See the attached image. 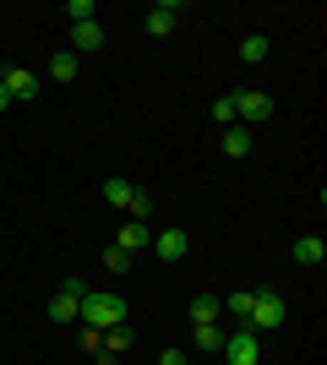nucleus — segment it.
Masks as SVG:
<instances>
[{"label":"nucleus","mask_w":327,"mask_h":365,"mask_svg":"<svg viewBox=\"0 0 327 365\" xmlns=\"http://www.w3.org/2000/svg\"><path fill=\"white\" fill-rule=\"evenodd\" d=\"M224 153H229V158H246L251 153V125H224Z\"/></svg>","instance_id":"nucleus-12"},{"label":"nucleus","mask_w":327,"mask_h":365,"mask_svg":"<svg viewBox=\"0 0 327 365\" xmlns=\"http://www.w3.org/2000/svg\"><path fill=\"white\" fill-rule=\"evenodd\" d=\"M322 257H327L322 235H300V240H295V262H300V267H322Z\"/></svg>","instance_id":"nucleus-10"},{"label":"nucleus","mask_w":327,"mask_h":365,"mask_svg":"<svg viewBox=\"0 0 327 365\" xmlns=\"http://www.w3.org/2000/svg\"><path fill=\"white\" fill-rule=\"evenodd\" d=\"M125 317H131V305H125L120 294H109V289H88L82 294V322H93L98 333H104V327H120Z\"/></svg>","instance_id":"nucleus-1"},{"label":"nucleus","mask_w":327,"mask_h":365,"mask_svg":"<svg viewBox=\"0 0 327 365\" xmlns=\"http://www.w3.org/2000/svg\"><path fill=\"white\" fill-rule=\"evenodd\" d=\"M158 365H186V354H180V349H164V354H158Z\"/></svg>","instance_id":"nucleus-25"},{"label":"nucleus","mask_w":327,"mask_h":365,"mask_svg":"<svg viewBox=\"0 0 327 365\" xmlns=\"http://www.w3.org/2000/svg\"><path fill=\"white\" fill-rule=\"evenodd\" d=\"M251 305H256V289H234L229 294V317L234 322H251Z\"/></svg>","instance_id":"nucleus-17"},{"label":"nucleus","mask_w":327,"mask_h":365,"mask_svg":"<svg viewBox=\"0 0 327 365\" xmlns=\"http://www.w3.org/2000/svg\"><path fill=\"white\" fill-rule=\"evenodd\" d=\"M153 240V235H147V224H142V218H131V224H120V235H115V245H120L125 257H137L142 245Z\"/></svg>","instance_id":"nucleus-9"},{"label":"nucleus","mask_w":327,"mask_h":365,"mask_svg":"<svg viewBox=\"0 0 327 365\" xmlns=\"http://www.w3.org/2000/svg\"><path fill=\"white\" fill-rule=\"evenodd\" d=\"M131 197H137V185H131V180H104V202H115V207H131Z\"/></svg>","instance_id":"nucleus-16"},{"label":"nucleus","mask_w":327,"mask_h":365,"mask_svg":"<svg viewBox=\"0 0 327 365\" xmlns=\"http://www.w3.org/2000/svg\"><path fill=\"white\" fill-rule=\"evenodd\" d=\"M125 344H131V327H125V322H120V327H104V349H98V354H120Z\"/></svg>","instance_id":"nucleus-19"},{"label":"nucleus","mask_w":327,"mask_h":365,"mask_svg":"<svg viewBox=\"0 0 327 365\" xmlns=\"http://www.w3.org/2000/svg\"><path fill=\"white\" fill-rule=\"evenodd\" d=\"M0 88H6V98H22V104H28V98H38V88H44V82H38V71L6 66V71H0Z\"/></svg>","instance_id":"nucleus-6"},{"label":"nucleus","mask_w":327,"mask_h":365,"mask_svg":"<svg viewBox=\"0 0 327 365\" xmlns=\"http://www.w3.org/2000/svg\"><path fill=\"white\" fill-rule=\"evenodd\" d=\"M234 120H240V125H262V120H273V98H267L262 88L234 93Z\"/></svg>","instance_id":"nucleus-4"},{"label":"nucleus","mask_w":327,"mask_h":365,"mask_svg":"<svg viewBox=\"0 0 327 365\" xmlns=\"http://www.w3.org/2000/svg\"><path fill=\"white\" fill-rule=\"evenodd\" d=\"M77 55H71V49H61V55H55V61H49V76H55V82H71V76H77Z\"/></svg>","instance_id":"nucleus-15"},{"label":"nucleus","mask_w":327,"mask_h":365,"mask_svg":"<svg viewBox=\"0 0 327 365\" xmlns=\"http://www.w3.org/2000/svg\"><path fill=\"white\" fill-rule=\"evenodd\" d=\"M104 267H109V273H125V267H131V257H125L120 245H109V251H104Z\"/></svg>","instance_id":"nucleus-22"},{"label":"nucleus","mask_w":327,"mask_h":365,"mask_svg":"<svg viewBox=\"0 0 327 365\" xmlns=\"http://www.w3.org/2000/svg\"><path fill=\"white\" fill-rule=\"evenodd\" d=\"M284 322V294H273V289H256V305H251V333H273Z\"/></svg>","instance_id":"nucleus-5"},{"label":"nucleus","mask_w":327,"mask_h":365,"mask_svg":"<svg viewBox=\"0 0 327 365\" xmlns=\"http://www.w3.org/2000/svg\"><path fill=\"white\" fill-rule=\"evenodd\" d=\"M82 349L98 354V349H104V333H98V327H88V333H82Z\"/></svg>","instance_id":"nucleus-24"},{"label":"nucleus","mask_w":327,"mask_h":365,"mask_svg":"<svg viewBox=\"0 0 327 365\" xmlns=\"http://www.w3.org/2000/svg\"><path fill=\"white\" fill-rule=\"evenodd\" d=\"M147 213H153V197H147V191H137V197H131V218H142V224H147Z\"/></svg>","instance_id":"nucleus-23"},{"label":"nucleus","mask_w":327,"mask_h":365,"mask_svg":"<svg viewBox=\"0 0 327 365\" xmlns=\"http://www.w3.org/2000/svg\"><path fill=\"white\" fill-rule=\"evenodd\" d=\"M153 251H158V262H186V229H164V235H153Z\"/></svg>","instance_id":"nucleus-8"},{"label":"nucleus","mask_w":327,"mask_h":365,"mask_svg":"<svg viewBox=\"0 0 327 365\" xmlns=\"http://www.w3.org/2000/svg\"><path fill=\"white\" fill-rule=\"evenodd\" d=\"M93 0H71V6H66V16H71V28H77V22H93Z\"/></svg>","instance_id":"nucleus-20"},{"label":"nucleus","mask_w":327,"mask_h":365,"mask_svg":"<svg viewBox=\"0 0 327 365\" xmlns=\"http://www.w3.org/2000/svg\"><path fill=\"white\" fill-rule=\"evenodd\" d=\"M267 55H273V38H267V33H251L246 44H240V61L246 66H262Z\"/></svg>","instance_id":"nucleus-13"},{"label":"nucleus","mask_w":327,"mask_h":365,"mask_svg":"<svg viewBox=\"0 0 327 365\" xmlns=\"http://www.w3.org/2000/svg\"><path fill=\"white\" fill-rule=\"evenodd\" d=\"M213 120L218 125H234V93H224V98L213 104Z\"/></svg>","instance_id":"nucleus-21"},{"label":"nucleus","mask_w":327,"mask_h":365,"mask_svg":"<svg viewBox=\"0 0 327 365\" xmlns=\"http://www.w3.org/2000/svg\"><path fill=\"white\" fill-rule=\"evenodd\" d=\"M104 44V28L98 22H77L71 28V55H88V49H98Z\"/></svg>","instance_id":"nucleus-11"},{"label":"nucleus","mask_w":327,"mask_h":365,"mask_svg":"<svg viewBox=\"0 0 327 365\" xmlns=\"http://www.w3.org/2000/svg\"><path fill=\"white\" fill-rule=\"evenodd\" d=\"M218 311H224V300H213V294H197V300H191V322H197V327H213Z\"/></svg>","instance_id":"nucleus-14"},{"label":"nucleus","mask_w":327,"mask_h":365,"mask_svg":"<svg viewBox=\"0 0 327 365\" xmlns=\"http://www.w3.org/2000/svg\"><path fill=\"white\" fill-rule=\"evenodd\" d=\"M0 109H11V98H6V88H0Z\"/></svg>","instance_id":"nucleus-26"},{"label":"nucleus","mask_w":327,"mask_h":365,"mask_svg":"<svg viewBox=\"0 0 327 365\" xmlns=\"http://www.w3.org/2000/svg\"><path fill=\"white\" fill-rule=\"evenodd\" d=\"M180 16H186L180 0H158L153 11H147V33H175V28H180Z\"/></svg>","instance_id":"nucleus-7"},{"label":"nucleus","mask_w":327,"mask_h":365,"mask_svg":"<svg viewBox=\"0 0 327 365\" xmlns=\"http://www.w3.org/2000/svg\"><path fill=\"white\" fill-rule=\"evenodd\" d=\"M224 360L229 365H262V333H251V327H234L229 338H224Z\"/></svg>","instance_id":"nucleus-2"},{"label":"nucleus","mask_w":327,"mask_h":365,"mask_svg":"<svg viewBox=\"0 0 327 365\" xmlns=\"http://www.w3.org/2000/svg\"><path fill=\"white\" fill-rule=\"evenodd\" d=\"M82 294H88L82 278H61V289H55V300H49V322H77L82 317Z\"/></svg>","instance_id":"nucleus-3"},{"label":"nucleus","mask_w":327,"mask_h":365,"mask_svg":"<svg viewBox=\"0 0 327 365\" xmlns=\"http://www.w3.org/2000/svg\"><path fill=\"white\" fill-rule=\"evenodd\" d=\"M197 349H202V354L224 349V327H218V322H213V327H197Z\"/></svg>","instance_id":"nucleus-18"}]
</instances>
